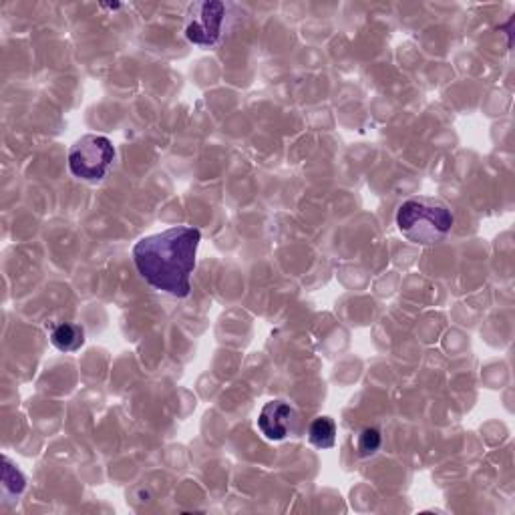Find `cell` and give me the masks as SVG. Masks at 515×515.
<instances>
[{"instance_id":"obj_3","label":"cell","mask_w":515,"mask_h":515,"mask_svg":"<svg viewBox=\"0 0 515 515\" xmlns=\"http://www.w3.org/2000/svg\"><path fill=\"white\" fill-rule=\"evenodd\" d=\"M115 161V147L103 135H85L69 151V169L77 180L101 182Z\"/></svg>"},{"instance_id":"obj_8","label":"cell","mask_w":515,"mask_h":515,"mask_svg":"<svg viewBox=\"0 0 515 515\" xmlns=\"http://www.w3.org/2000/svg\"><path fill=\"white\" fill-rule=\"evenodd\" d=\"M3 485H5V491L13 495H21L27 487L25 475L11 463L9 457H3Z\"/></svg>"},{"instance_id":"obj_1","label":"cell","mask_w":515,"mask_h":515,"mask_svg":"<svg viewBox=\"0 0 515 515\" xmlns=\"http://www.w3.org/2000/svg\"><path fill=\"white\" fill-rule=\"evenodd\" d=\"M200 240L202 232L198 228H169L139 240L133 248V262L149 286L169 296L186 298L192 292Z\"/></svg>"},{"instance_id":"obj_7","label":"cell","mask_w":515,"mask_h":515,"mask_svg":"<svg viewBox=\"0 0 515 515\" xmlns=\"http://www.w3.org/2000/svg\"><path fill=\"white\" fill-rule=\"evenodd\" d=\"M308 441L318 449H332L336 443V425L330 417H316L308 427Z\"/></svg>"},{"instance_id":"obj_5","label":"cell","mask_w":515,"mask_h":515,"mask_svg":"<svg viewBox=\"0 0 515 515\" xmlns=\"http://www.w3.org/2000/svg\"><path fill=\"white\" fill-rule=\"evenodd\" d=\"M298 415L284 401H270L262 407L258 417V429L270 441H282L296 431Z\"/></svg>"},{"instance_id":"obj_6","label":"cell","mask_w":515,"mask_h":515,"mask_svg":"<svg viewBox=\"0 0 515 515\" xmlns=\"http://www.w3.org/2000/svg\"><path fill=\"white\" fill-rule=\"evenodd\" d=\"M51 342L63 353H75L85 345V332L79 324L63 322L51 332Z\"/></svg>"},{"instance_id":"obj_2","label":"cell","mask_w":515,"mask_h":515,"mask_svg":"<svg viewBox=\"0 0 515 515\" xmlns=\"http://www.w3.org/2000/svg\"><path fill=\"white\" fill-rule=\"evenodd\" d=\"M453 212L435 200L419 198L407 200L397 212V226L401 234L415 244H437L453 228Z\"/></svg>"},{"instance_id":"obj_9","label":"cell","mask_w":515,"mask_h":515,"mask_svg":"<svg viewBox=\"0 0 515 515\" xmlns=\"http://www.w3.org/2000/svg\"><path fill=\"white\" fill-rule=\"evenodd\" d=\"M381 445H383V437H381V431L375 429V427L363 429L359 439H357V449H359L361 457L375 455L381 449Z\"/></svg>"},{"instance_id":"obj_4","label":"cell","mask_w":515,"mask_h":515,"mask_svg":"<svg viewBox=\"0 0 515 515\" xmlns=\"http://www.w3.org/2000/svg\"><path fill=\"white\" fill-rule=\"evenodd\" d=\"M230 9V5L218 3V0L194 3L188 11L186 39L198 47L218 45L230 17Z\"/></svg>"}]
</instances>
